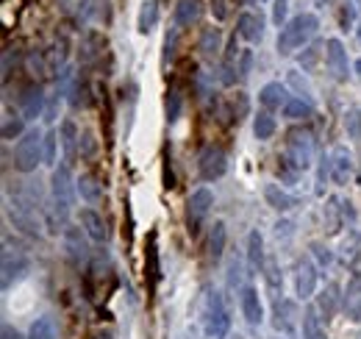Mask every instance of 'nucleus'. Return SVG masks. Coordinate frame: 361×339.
<instances>
[{
	"label": "nucleus",
	"instance_id": "nucleus-10",
	"mask_svg": "<svg viewBox=\"0 0 361 339\" xmlns=\"http://www.w3.org/2000/svg\"><path fill=\"white\" fill-rule=\"evenodd\" d=\"M325 67H328V73H331V78L334 81H339V84H345L348 81V50H345V44L342 40H328L325 42Z\"/></svg>",
	"mask_w": 361,
	"mask_h": 339
},
{
	"label": "nucleus",
	"instance_id": "nucleus-49",
	"mask_svg": "<svg viewBox=\"0 0 361 339\" xmlns=\"http://www.w3.org/2000/svg\"><path fill=\"white\" fill-rule=\"evenodd\" d=\"M212 11L217 14V20H223V17H226V0H214V3H212Z\"/></svg>",
	"mask_w": 361,
	"mask_h": 339
},
{
	"label": "nucleus",
	"instance_id": "nucleus-24",
	"mask_svg": "<svg viewBox=\"0 0 361 339\" xmlns=\"http://www.w3.org/2000/svg\"><path fill=\"white\" fill-rule=\"evenodd\" d=\"M247 267L250 273H264L267 261H264V237L259 231L247 234Z\"/></svg>",
	"mask_w": 361,
	"mask_h": 339
},
{
	"label": "nucleus",
	"instance_id": "nucleus-36",
	"mask_svg": "<svg viewBox=\"0 0 361 339\" xmlns=\"http://www.w3.org/2000/svg\"><path fill=\"white\" fill-rule=\"evenodd\" d=\"M59 131H47L45 133V145H42V153H45V165L47 167H56V159H59Z\"/></svg>",
	"mask_w": 361,
	"mask_h": 339
},
{
	"label": "nucleus",
	"instance_id": "nucleus-22",
	"mask_svg": "<svg viewBox=\"0 0 361 339\" xmlns=\"http://www.w3.org/2000/svg\"><path fill=\"white\" fill-rule=\"evenodd\" d=\"M300 331H303V339H325V326H322V317H319L317 303H312V306L303 309Z\"/></svg>",
	"mask_w": 361,
	"mask_h": 339
},
{
	"label": "nucleus",
	"instance_id": "nucleus-33",
	"mask_svg": "<svg viewBox=\"0 0 361 339\" xmlns=\"http://www.w3.org/2000/svg\"><path fill=\"white\" fill-rule=\"evenodd\" d=\"M275 128H278L275 126V117H272L270 112H264V109L253 117V136H256V139H262V142H264V139H272Z\"/></svg>",
	"mask_w": 361,
	"mask_h": 339
},
{
	"label": "nucleus",
	"instance_id": "nucleus-26",
	"mask_svg": "<svg viewBox=\"0 0 361 339\" xmlns=\"http://www.w3.org/2000/svg\"><path fill=\"white\" fill-rule=\"evenodd\" d=\"M159 17H161L159 0H145V3L139 6V17H136V28H139V34H150V31L159 25Z\"/></svg>",
	"mask_w": 361,
	"mask_h": 339
},
{
	"label": "nucleus",
	"instance_id": "nucleus-25",
	"mask_svg": "<svg viewBox=\"0 0 361 339\" xmlns=\"http://www.w3.org/2000/svg\"><path fill=\"white\" fill-rule=\"evenodd\" d=\"M81 228L90 234V239L94 242H106V237H109V228H106V222H103V217L94 212V209H81Z\"/></svg>",
	"mask_w": 361,
	"mask_h": 339
},
{
	"label": "nucleus",
	"instance_id": "nucleus-15",
	"mask_svg": "<svg viewBox=\"0 0 361 339\" xmlns=\"http://www.w3.org/2000/svg\"><path fill=\"white\" fill-rule=\"evenodd\" d=\"M239 306H242V317L247 320V326H262L264 320V306H262V297L256 287H242L239 292Z\"/></svg>",
	"mask_w": 361,
	"mask_h": 339
},
{
	"label": "nucleus",
	"instance_id": "nucleus-12",
	"mask_svg": "<svg viewBox=\"0 0 361 339\" xmlns=\"http://www.w3.org/2000/svg\"><path fill=\"white\" fill-rule=\"evenodd\" d=\"M295 292L298 300H309L317 292V264L312 261V256H303L298 261V273H295Z\"/></svg>",
	"mask_w": 361,
	"mask_h": 339
},
{
	"label": "nucleus",
	"instance_id": "nucleus-8",
	"mask_svg": "<svg viewBox=\"0 0 361 339\" xmlns=\"http://www.w3.org/2000/svg\"><path fill=\"white\" fill-rule=\"evenodd\" d=\"M212 206H214V192L212 189L200 186V189H195L189 195V201H186V228H189V234H197L200 231V225L209 217Z\"/></svg>",
	"mask_w": 361,
	"mask_h": 339
},
{
	"label": "nucleus",
	"instance_id": "nucleus-20",
	"mask_svg": "<svg viewBox=\"0 0 361 339\" xmlns=\"http://www.w3.org/2000/svg\"><path fill=\"white\" fill-rule=\"evenodd\" d=\"M295 320H298V306L295 300H275V331L281 334H295Z\"/></svg>",
	"mask_w": 361,
	"mask_h": 339
},
{
	"label": "nucleus",
	"instance_id": "nucleus-37",
	"mask_svg": "<svg viewBox=\"0 0 361 339\" xmlns=\"http://www.w3.org/2000/svg\"><path fill=\"white\" fill-rule=\"evenodd\" d=\"M180 109H183V97H180V92L178 89H170V95H167V123H178Z\"/></svg>",
	"mask_w": 361,
	"mask_h": 339
},
{
	"label": "nucleus",
	"instance_id": "nucleus-52",
	"mask_svg": "<svg viewBox=\"0 0 361 339\" xmlns=\"http://www.w3.org/2000/svg\"><path fill=\"white\" fill-rule=\"evenodd\" d=\"M245 6H256V3H262V0H242Z\"/></svg>",
	"mask_w": 361,
	"mask_h": 339
},
{
	"label": "nucleus",
	"instance_id": "nucleus-23",
	"mask_svg": "<svg viewBox=\"0 0 361 339\" xmlns=\"http://www.w3.org/2000/svg\"><path fill=\"white\" fill-rule=\"evenodd\" d=\"M339 303H342L339 287H336V284H325V290L317 295V309H319V314L325 317V323L336 317V311H339Z\"/></svg>",
	"mask_w": 361,
	"mask_h": 339
},
{
	"label": "nucleus",
	"instance_id": "nucleus-48",
	"mask_svg": "<svg viewBox=\"0 0 361 339\" xmlns=\"http://www.w3.org/2000/svg\"><path fill=\"white\" fill-rule=\"evenodd\" d=\"M0 337H3V339H25V337H23V334H20V331H17V328H14V326H8V323L3 326V331H0Z\"/></svg>",
	"mask_w": 361,
	"mask_h": 339
},
{
	"label": "nucleus",
	"instance_id": "nucleus-39",
	"mask_svg": "<svg viewBox=\"0 0 361 339\" xmlns=\"http://www.w3.org/2000/svg\"><path fill=\"white\" fill-rule=\"evenodd\" d=\"M345 131L350 139H361V109H348L345 112Z\"/></svg>",
	"mask_w": 361,
	"mask_h": 339
},
{
	"label": "nucleus",
	"instance_id": "nucleus-5",
	"mask_svg": "<svg viewBox=\"0 0 361 339\" xmlns=\"http://www.w3.org/2000/svg\"><path fill=\"white\" fill-rule=\"evenodd\" d=\"M203 320H206V334L212 339H226V334L231 331V317H228L226 300L217 290H206Z\"/></svg>",
	"mask_w": 361,
	"mask_h": 339
},
{
	"label": "nucleus",
	"instance_id": "nucleus-9",
	"mask_svg": "<svg viewBox=\"0 0 361 339\" xmlns=\"http://www.w3.org/2000/svg\"><path fill=\"white\" fill-rule=\"evenodd\" d=\"M226 170H228V156L223 148L209 145V148L200 150V156H197V172H200L203 181H217V178L226 175Z\"/></svg>",
	"mask_w": 361,
	"mask_h": 339
},
{
	"label": "nucleus",
	"instance_id": "nucleus-47",
	"mask_svg": "<svg viewBox=\"0 0 361 339\" xmlns=\"http://www.w3.org/2000/svg\"><path fill=\"white\" fill-rule=\"evenodd\" d=\"M353 17H356V8L350 6V8H342V14H339V20H342V25H345V31H348V25L353 23Z\"/></svg>",
	"mask_w": 361,
	"mask_h": 339
},
{
	"label": "nucleus",
	"instance_id": "nucleus-44",
	"mask_svg": "<svg viewBox=\"0 0 361 339\" xmlns=\"http://www.w3.org/2000/svg\"><path fill=\"white\" fill-rule=\"evenodd\" d=\"M312 254L317 256V261H319L322 267H328V264L334 261V256H331V251H328L325 245H319V242H314V245H312Z\"/></svg>",
	"mask_w": 361,
	"mask_h": 339
},
{
	"label": "nucleus",
	"instance_id": "nucleus-43",
	"mask_svg": "<svg viewBox=\"0 0 361 339\" xmlns=\"http://www.w3.org/2000/svg\"><path fill=\"white\" fill-rule=\"evenodd\" d=\"M286 11H289V0H272V23L278 28L286 25Z\"/></svg>",
	"mask_w": 361,
	"mask_h": 339
},
{
	"label": "nucleus",
	"instance_id": "nucleus-1",
	"mask_svg": "<svg viewBox=\"0 0 361 339\" xmlns=\"http://www.w3.org/2000/svg\"><path fill=\"white\" fill-rule=\"evenodd\" d=\"M50 198H53V220L67 225V217L75 206L78 198V178H73L70 165H59L53 167L50 175Z\"/></svg>",
	"mask_w": 361,
	"mask_h": 339
},
{
	"label": "nucleus",
	"instance_id": "nucleus-41",
	"mask_svg": "<svg viewBox=\"0 0 361 339\" xmlns=\"http://www.w3.org/2000/svg\"><path fill=\"white\" fill-rule=\"evenodd\" d=\"M147 273H150V281L156 284V278H159V251H156V237H150V245H147Z\"/></svg>",
	"mask_w": 361,
	"mask_h": 339
},
{
	"label": "nucleus",
	"instance_id": "nucleus-35",
	"mask_svg": "<svg viewBox=\"0 0 361 339\" xmlns=\"http://www.w3.org/2000/svg\"><path fill=\"white\" fill-rule=\"evenodd\" d=\"M25 117L23 114H6L3 117V139H17L25 136Z\"/></svg>",
	"mask_w": 361,
	"mask_h": 339
},
{
	"label": "nucleus",
	"instance_id": "nucleus-2",
	"mask_svg": "<svg viewBox=\"0 0 361 339\" xmlns=\"http://www.w3.org/2000/svg\"><path fill=\"white\" fill-rule=\"evenodd\" d=\"M317 31H319V17H317V14L303 11V14L292 17V20L281 28V34H278V53H281V56H289V53L300 50L303 44H309L314 40Z\"/></svg>",
	"mask_w": 361,
	"mask_h": 339
},
{
	"label": "nucleus",
	"instance_id": "nucleus-34",
	"mask_svg": "<svg viewBox=\"0 0 361 339\" xmlns=\"http://www.w3.org/2000/svg\"><path fill=\"white\" fill-rule=\"evenodd\" d=\"M28 339H59V331H56V323L53 317H37L31 323V334Z\"/></svg>",
	"mask_w": 361,
	"mask_h": 339
},
{
	"label": "nucleus",
	"instance_id": "nucleus-3",
	"mask_svg": "<svg viewBox=\"0 0 361 339\" xmlns=\"http://www.w3.org/2000/svg\"><path fill=\"white\" fill-rule=\"evenodd\" d=\"M312 159H314V136L309 131H303V128L289 131L281 167H286L292 175H298V172L312 167Z\"/></svg>",
	"mask_w": 361,
	"mask_h": 339
},
{
	"label": "nucleus",
	"instance_id": "nucleus-42",
	"mask_svg": "<svg viewBox=\"0 0 361 339\" xmlns=\"http://www.w3.org/2000/svg\"><path fill=\"white\" fill-rule=\"evenodd\" d=\"M245 114H247V95L245 92H236V97L231 100V117L239 123Z\"/></svg>",
	"mask_w": 361,
	"mask_h": 339
},
{
	"label": "nucleus",
	"instance_id": "nucleus-18",
	"mask_svg": "<svg viewBox=\"0 0 361 339\" xmlns=\"http://www.w3.org/2000/svg\"><path fill=\"white\" fill-rule=\"evenodd\" d=\"M59 142L64 150V165H73L78 156V145H81V133H78V126L73 120H64L59 126Z\"/></svg>",
	"mask_w": 361,
	"mask_h": 339
},
{
	"label": "nucleus",
	"instance_id": "nucleus-29",
	"mask_svg": "<svg viewBox=\"0 0 361 339\" xmlns=\"http://www.w3.org/2000/svg\"><path fill=\"white\" fill-rule=\"evenodd\" d=\"M226 242H228V231H226V222H214L212 225V234H209V258L217 264L223 254H226Z\"/></svg>",
	"mask_w": 361,
	"mask_h": 339
},
{
	"label": "nucleus",
	"instance_id": "nucleus-21",
	"mask_svg": "<svg viewBox=\"0 0 361 339\" xmlns=\"http://www.w3.org/2000/svg\"><path fill=\"white\" fill-rule=\"evenodd\" d=\"M264 201H267L270 209H275V212H281V214L292 212V209L298 206V198L289 195L286 189H281V184H267V186H264Z\"/></svg>",
	"mask_w": 361,
	"mask_h": 339
},
{
	"label": "nucleus",
	"instance_id": "nucleus-7",
	"mask_svg": "<svg viewBox=\"0 0 361 339\" xmlns=\"http://www.w3.org/2000/svg\"><path fill=\"white\" fill-rule=\"evenodd\" d=\"M61 242H64V254L70 258L73 267H84L90 261V234L78 225H64V234H61Z\"/></svg>",
	"mask_w": 361,
	"mask_h": 339
},
{
	"label": "nucleus",
	"instance_id": "nucleus-4",
	"mask_svg": "<svg viewBox=\"0 0 361 339\" xmlns=\"http://www.w3.org/2000/svg\"><path fill=\"white\" fill-rule=\"evenodd\" d=\"M3 212L8 217V222H14V228L23 231L25 237H39L42 234V222H39L37 209H34V203L28 198H20V195H14V201L6 198Z\"/></svg>",
	"mask_w": 361,
	"mask_h": 339
},
{
	"label": "nucleus",
	"instance_id": "nucleus-51",
	"mask_svg": "<svg viewBox=\"0 0 361 339\" xmlns=\"http://www.w3.org/2000/svg\"><path fill=\"white\" fill-rule=\"evenodd\" d=\"M353 70H356V76H361V59L356 61V64H353Z\"/></svg>",
	"mask_w": 361,
	"mask_h": 339
},
{
	"label": "nucleus",
	"instance_id": "nucleus-11",
	"mask_svg": "<svg viewBox=\"0 0 361 339\" xmlns=\"http://www.w3.org/2000/svg\"><path fill=\"white\" fill-rule=\"evenodd\" d=\"M328 159H331V181L336 186H348L353 178V153L345 145H336Z\"/></svg>",
	"mask_w": 361,
	"mask_h": 339
},
{
	"label": "nucleus",
	"instance_id": "nucleus-14",
	"mask_svg": "<svg viewBox=\"0 0 361 339\" xmlns=\"http://www.w3.org/2000/svg\"><path fill=\"white\" fill-rule=\"evenodd\" d=\"M28 258L23 254H11L8 248L3 251V292L11 290V284H17L25 273H28Z\"/></svg>",
	"mask_w": 361,
	"mask_h": 339
},
{
	"label": "nucleus",
	"instance_id": "nucleus-45",
	"mask_svg": "<svg viewBox=\"0 0 361 339\" xmlns=\"http://www.w3.org/2000/svg\"><path fill=\"white\" fill-rule=\"evenodd\" d=\"M317 56H319V47H309V50H303V56H300L303 70H312V67H314Z\"/></svg>",
	"mask_w": 361,
	"mask_h": 339
},
{
	"label": "nucleus",
	"instance_id": "nucleus-53",
	"mask_svg": "<svg viewBox=\"0 0 361 339\" xmlns=\"http://www.w3.org/2000/svg\"><path fill=\"white\" fill-rule=\"evenodd\" d=\"M356 40H359V44H361V23H359V28H356Z\"/></svg>",
	"mask_w": 361,
	"mask_h": 339
},
{
	"label": "nucleus",
	"instance_id": "nucleus-13",
	"mask_svg": "<svg viewBox=\"0 0 361 339\" xmlns=\"http://www.w3.org/2000/svg\"><path fill=\"white\" fill-rule=\"evenodd\" d=\"M45 92L39 84H31L23 95H20V114L25 120H37V117H45Z\"/></svg>",
	"mask_w": 361,
	"mask_h": 339
},
{
	"label": "nucleus",
	"instance_id": "nucleus-19",
	"mask_svg": "<svg viewBox=\"0 0 361 339\" xmlns=\"http://www.w3.org/2000/svg\"><path fill=\"white\" fill-rule=\"evenodd\" d=\"M286 86L281 84V81H270V84H264L259 89V106L264 109V112H278V109H283L286 106Z\"/></svg>",
	"mask_w": 361,
	"mask_h": 339
},
{
	"label": "nucleus",
	"instance_id": "nucleus-27",
	"mask_svg": "<svg viewBox=\"0 0 361 339\" xmlns=\"http://www.w3.org/2000/svg\"><path fill=\"white\" fill-rule=\"evenodd\" d=\"M200 14H203V3L200 0H178V6H176V25L178 28H189V25H195L200 20Z\"/></svg>",
	"mask_w": 361,
	"mask_h": 339
},
{
	"label": "nucleus",
	"instance_id": "nucleus-32",
	"mask_svg": "<svg viewBox=\"0 0 361 339\" xmlns=\"http://www.w3.org/2000/svg\"><path fill=\"white\" fill-rule=\"evenodd\" d=\"M220 44H223V37H220V28H203V34H200V53L206 56V59H214L217 53H220Z\"/></svg>",
	"mask_w": 361,
	"mask_h": 339
},
{
	"label": "nucleus",
	"instance_id": "nucleus-30",
	"mask_svg": "<svg viewBox=\"0 0 361 339\" xmlns=\"http://www.w3.org/2000/svg\"><path fill=\"white\" fill-rule=\"evenodd\" d=\"M78 195H81V201H87L90 206L100 203V198H103V189H100V184H97V178H94V175L84 172V175L78 178Z\"/></svg>",
	"mask_w": 361,
	"mask_h": 339
},
{
	"label": "nucleus",
	"instance_id": "nucleus-38",
	"mask_svg": "<svg viewBox=\"0 0 361 339\" xmlns=\"http://www.w3.org/2000/svg\"><path fill=\"white\" fill-rule=\"evenodd\" d=\"M250 67H253V50H239V59H236V78L239 81H247L250 78Z\"/></svg>",
	"mask_w": 361,
	"mask_h": 339
},
{
	"label": "nucleus",
	"instance_id": "nucleus-6",
	"mask_svg": "<svg viewBox=\"0 0 361 339\" xmlns=\"http://www.w3.org/2000/svg\"><path fill=\"white\" fill-rule=\"evenodd\" d=\"M42 145H45V133H39L37 128L28 131L25 136H20V142L14 148V167L20 172H34L39 165H45Z\"/></svg>",
	"mask_w": 361,
	"mask_h": 339
},
{
	"label": "nucleus",
	"instance_id": "nucleus-46",
	"mask_svg": "<svg viewBox=\"0 0 361 339\" xmlns=\"http://www.w3.org/2000/svg\"><path fill=\"white\" fill-rule=\"evenodd\" d=\"M173 53H176V31L164 37V64L173 59Z\"/></svg>",
	"mask_w": 361,
	"mask_h": 339
},
{
	"label": "nucleus",
	"instance_id": "nucleus-28",
	"mask_svg": "<svg viewBox=\"0 0 361 339\" xmlns=\"http://www.w3.org/2000/svg\"><path fill=\"white\" fill-rule=\"evenodd\" d=\"M103 50H106V40L97 31H90L81 42V61L84 64H97L103 59Z\"/></svg>",
	"mask_w": 361,
	"mask_h": 339
},
{
	"label": "nucleus",
	"instance_id": "nucleus-40",
	"mask_svg": "<svg viewBox=\"0 0 361 339\" xmlns=\"http://www.w3.org/2000/svg\"><path fill=\"white\" fill-rule=\"evenodd\" d=\"M264 278H267V290H270L272 297L278 300L281 287H283V281H281V270H278L275 264H267V267H264Z\"/></svg>",
	"mask_w": 361,
	"mask_h": 339
},
{
	"label": "nucleus",
	"instance_id": "nucleus-16",
	"mask_svg": "<svg viewBox=\"0 0 361 339\" xmlns=\"http://www.w3.org/2000/svg\"><path fill=\"white\" fill-rule=\"evenodd\" d=\"M236 34L245 42H262V37H264V17L256 14V11H242L239 20H236Z\"/></svg>",
	"mask_w": 361,
	"mask_h": 339
},
{
	"label": "nucleus",
	"instance_id": "nucleus-31",
	"mask_svg": "<svg viewBox=\"0 0 361 339\" xmlns=\"http://www.w3.org/2000/svg\"><path fill=\"white\" fill-rule=\"evenodd\" d=\"M314 114V106L303 97H289L286 106H283V117L286 120H309Z\"/></svg>",
	"mask_w": 361,
	"mask_h": 339
},
{
	"label": "nucleus",
	"instance_id": "nucleus-50",
	"mask_svg": "<svg viewBox=\"0 0 361 339\" xmlns=\"http://www.w3.org/2000/svg\"><path fill=\"white\" fill-rule=\"evenodd\" d=\"M94 339H114V337H111L109 331H103V334H97V337H94Z\"/></svg>",
	"mask_w": 361,
	"mask_h": 339
},
{
	"label": "nucleus",
	"instance_id": "nucleus-17",
	"mask_svg": "<svg viewBox=\"0 0 361 339\" xmlns=\"http://www.w3.org/2000/svg\"><path fill=\"white\" fill-rule=\"evenodd\" d=\"M342 311L348 314L350 323H361V278L353 275L342 292Z\"/></svg>",
	"mask_w": 361,
	"mask_h": 339
}]
</instances>
